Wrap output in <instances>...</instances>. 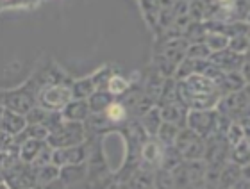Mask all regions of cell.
Returning <instances> with one entry per match:
<instances>
[{"instance_id": "obj_1", "label": "cell", "mask_w": 250, "mask_h": 189, "mask_svg": "<svg viewBox=\"0 0 250 189\" xmlns=\"http://www.w3.org/2000/svg\"><path fill=\"white\" fill-rule=\"evenodd\" d=\"M177 96L188 109H216L224 94L206 75H191L177 80Z\"/></svg>"}, {"instance_id": "obj_2", "label": "cell", "mask_w": 250, "mask_h": 189, "mask_svg": "<svg viewBox=\"0 0 250 189\" xmlns=\"http://www.w3.org/2000/svg\"><path fill=\"white\" fill-rule=\"evenodd\" d=\"M42 90V77L32 75L31 79L23 82V84H20L18 88L4 91V94H2V107L15 111L18 114L27 116L38 105V96H40Z\"/></svg>"}, {"instance_id": "obj_3", "label": "cell", "mask_w": 250, "mask_h": 189, "mask_svg": "<svg viewBox=\"0 0 250 189\" xmlns=\"http://www.w3.org/2000/svg\"><path fill=\"white\" fill-rule=\"evenodd\" d=\"M88 137V129L83 121H62L58 129H54L47 143L52 148H70L83 145Z\"/></svg>"}, {"instance_id": "obj_4", "label": "cell", "mask_w": 250, "mask_h": 189, "mask_svg": "<svg viewBox=\"0 0 250 189\" xmlns=\"http://www.w3.org/2000/svg\"><path fill=\"white\" fill-rule=\"evenodd\" d=\"M73 100L72 86L68 84H54L45 86L40 91L38 105H42L48 111H62Z\"/></svg>"}, {"instance_id": "obj_5", "label": "cell", "mask_w": 250, "mask_h": 189, "mask_svg": "<svg viewBox=\"0 0 250 189\" xmlns=\"http://www.w3.org/2000/svg\"><path fill=\"white\" fill-rule=\"evenodd\" d=\"M216 120H218V109H189L186 127L197 132L200 137L208 139L216 131Z\"/></svg>"}, {"instance_id": "obj_6", "label": "cell", "mask_w": 250, "mask_h": 189, "mask_svg": "<svg viewBox=\"0 0 250 189\" xmlns=\"http://www.w3.org/2000/svg\"><path fill=\"white\" fill-rule=\"evenodd\" d=\"M89 159V147L86 143L70 148H54L52 164L64 168V166H73V164H84Z\"/></svg>"}, {"instance_id": "obj_7", "label": "cell", "mask_w": 250, "mask_h": 189, "mask_svg": "<svg viewBox=\"0 0 250 189\" xmlns=\"http://www.w3.org/2000/svg\"><path fill=\"white\" fill-rule=\"evenodd\" d=\"M163 152H165V145L159 139L148 137L140 148V161L141 166L145 164V168H161Z\"/></svg>"}, {"instance_id": "obj_8", "label": "cell", "mask_w": 250, "mask_h": 189, "mask_svg": "<svg viewBox=\"0 0 250 189\" xmlns=\"http://www.w3.org/2000/svg\"><path fill=\"white\" fill-rule=\"evenodd\" d=\"M159 109H161V116L163 121H168V123H175L181 129L186 127V120H188V107L181 102L179 98L175 100H168V102H161Z\"/></svg>"}, {"instance_id": "obj_9", "label": "cell", "mask_w": 250, "mask_h": 189, "mask_svg": "<svg viewBox=\"0 0 250 189\" xmlns=\"http://www.w3.org/2000/svg\"><path fill=\"white\" fill-rule=\"evenodd\" d=\"M27 125H29L27 116L2 107V134H9V136L16 137L25 131Z\"/></svg>"}, {"instance_id": "obj_10", "label": "cell", "mask_w": 250, "mask_h": 189, "mask_svg": "<svg viewBox=\"0 0 250 189\" xmlns=\"http://www.w3.org/2000/svg\"><path fill=\"white\" fill-rule=\"evenodd\" d=\"M209 59L224 72H240L243 61H245V56L232 52L230 48H225L222 52H214Z\"/></svg>"}, {"instance_id": "obj_11", "label": "cell", "mask_w": 250, "mask_h": 189, "mask_svg": "<svg viewBox=\"0 0 250 189\" xmlns=\"http://www.w3.org/2000/svg\"><path fill=\"white\" fill-rule=\"evenodd\" d=\"M61 113H62V118L66 121H83V123H86L88 118L91 116L88 100H77V98H73Z\"/></svg>"}, {"instance_id": "obj_12", "label": "cell", "mask_w": 250, "mask_h": 189, "mask_svg": "<svg viewBox=\"0 0 250 189\" xmlns=\"http://www.w3.org/2000/svg\"><path fill=\"white\" fill-rule=\"evenodd\" d=\"M241 179H243V166H240V164H236V163H232V161H229V163L222 168V171H220L218 188L232 189Z\"/></svg>"}, {"instance_id": "obj_13", "label": "cell", "mask_w": 250, "mask_h": 189, "mask_svg": "<svg viewBox=\"0 0 250 189\" xmlns=\"http://www.w3.org/2000/svg\"><path fill=\"white\" fill-rule=\"evenodd\" d=\"M88 177H89L88 163L73 164V166H64V168H61V180L66 186H73V184L86 182V179H88Z\"/></svg>"}, {"instance_id": "obj_14", "label": "cell", "mask_w": 250, "mask_h": 189, "mask_svg": "<svg viewBox=\"0 0 250 189\" xmlns=\"http://www.w3.org/2000/svg\"><path fill=\"white\" fill-rule=\"evenodd\" d=\"M129 188L130 189H154L156 188V173H152V170L140 166L134 173L130 175Z\"/></svg>"}, {"instance_id": "obj_15", "label": "cell", "mask_w": 250, "mask_h": 189, "mask_svg": "<svg viewBox=\"0 0 250 189\" xmlns=\"http://www.w3.org/2000/svg\"><path fill=\"white\" fill-rule=\"evenodd\" d=\"M115 94H111L107 90H97L91 96L88 98V105L91 114H100V113H105V109L109 107L113 102H115Z\"/></svg>"}, {"instance_id": "obj_16", "label": "cell", "mask_w": 250, "mask_h": 189, "mask_svg": "<svg viewBox=\"0 0 250 189\" xmlns=\"http://www.w3.org/2000/svg\"><path fill=\"white\" fill-rule=\"evenodd\" d=\"M97 90H99V86H97V82H95V79L91 75L83 77V79H75L72 82L73 98L77 100H88Z\"/></svg>"}, {"instance_id": "obj_17", "label": "cell", "mask_w": 250, "mask_h": 189, "mask_svg": "<svg viewBox=\"0 0 250 189\" xmlns=\"http://www.w3.org/2000/svg\"><path fill=\"white\" fill-rule=\"evenodd\" d=\"M222 94H230V93H240L247 88V80L241 72H227L224 82L218 86Z\"/></svg>"}, {"instance_id": "obj_18", "label": "cell", "mask_w": 250, "mask_h": 189, "mask_svg": "<svg viewBox=\"0 0 250 189\" xmlns=\"http://www.w3.org/2000/svg\"><path fill=\"white\" fill-rule=\"evenodd\" d=\"M186 163L184 161L183 152L179 150L175 145H170V147H165V152H163V161H161V170H167V171H175L179 166H183Z\"/></svg>"}, {"instance_id": "obj_19", "label": "cell", "mask_w": 250, "mask_h": 189, "mask_svg": "<svg viewBox=\"0 0 250 189\" xmlns=\"http://www.w3.org/2000/svg\"><path fill=\"white\" fill-rule=\"evenodd\" d=\"M47 141H42V139H25V141L20 145V159L21 163L32 164L38 159L42 148L45 147Z\"/></svg>"}, {"instance_id": "obj_20", "label": "cell", "mask_w": 250, "mask_h": 189, "mask_svg": "<svg viewBox=\"0 0 250 189\" xmlns=\"http://www.w3.org/2000/svg\"><path fill=\"white\" fill-rule=\"evenodd\" d=\"M141 125L148 132V136L150 137H156L157 136V131H159V127L163 125V116H161V109H159V105H154L148 113L141 116Z\"/></svg>"}, {"instance_id": "obj_21", "label": "cell", "mask_w": 250, "mask_h": 189, "mask_svg": "<svg viewBox=\"0 0 250 189\" xmlns=\"http://www.w3.org/2000/svg\"><path fill=\"white\" fill-rule=\"evenodd\" d=\"M206 150H208V141H206L204 137L197 136L183 150L184 161H204V157H206Z\"/></svg>"}, {"instance_id": "obj_22", "label": "cell", "mask_w": 250, "mask_h": 189, "mask_svg": "<svg viewBox=\"0 0 250 189\" xmlns=\"http://www.w3.org/2000/svg\"><path fill=\"white\" fill-rule=\"evenodd\" d=\"M104 116L109 120L111 125H116V123H125V121L129 120V109L125 107L124 102H118V100H115L113 104L105 109Z\"/></svg>"}, {"instance_id": "obj_23", "label": "cell", "mask_w": 250, "mask_h": 189, "mask_svg": "<svg viewBox=\"0 0 250 189\" xmlns=\"http://www.w3.org/2000/svg\"><path fill=\"white\" fill-rule=\"evenodd\" d=\"M229 161L240 164V166L250 164V141L249 139H245V141H241L240 145H236V147L230 148Z\"/></svg>"}, {"instance_id": "obj_24", "label": "cell", "mask_w": 250, "mask_h": 189, "mask_svg": "<svg viewBox=\"0 0 250 189\" xmlns=\"http://www.w3.org/2000/svg\"><path fill=\"white\" fill-rule=\"evenodd\" d=\"M179 132H181V127L175 125V123H168V121H163V125L159 127V131H157V139L165 145V147H170L175 143L177 139Z\"/></svg>"}, {"instance_id": "obj_25", "label": "cell", "mask_w": 250, "mask_h": 189, "mask_svg": "<svg viewBox=\"0 0 250 189\" xmlns=\"http://www.w3.org/2000/svg\"><path fill=\"white\" fill-rule=\"evenodd\" d=\"M130 88H132V84H130L129 79H125L124 75H120V74H115L109 79L105 90L109 91L111 94H115V96H124V94L129 93Z\"/></svg>"}, {"instance_id": "obj_26", "label": "cell", "mask_w": 250, "mask_h": 189, "mask_svg": "<svg viewBox=\"0 0 250 189\" xmlns=\"http://www.w3.org/2000/svg\"><path fill=\"white\" fill-rule=\"evenodd\" d=\"M229 36H225L222 32H208L204 38V43L209 47L211 52H222L225 48H229Z\"/></svg>"}, {"instance_id": "obj_27", "label": "cell", "mask_w": 250, "mask_h": 189, "mask_svg": "<svg viewBox=\"0 0 250 189\" xmlns=\"http://www.w3.org/2000/svg\"><path fill=\"white\" fill-rule=\"evenodd\" d=\"M36 173H38V184H47V182L61 179V168L52 163L36 168Z\"/></svg>"}, {"instance_id": "obj_28", "label": "cell", "mask_w": 250, "mask_h": 189, "mask_svg": "<svg viewBox=\"0 0 250 189\" xmlns=\"http://www.w3.org/2000/svg\"><path fill=\"white\" fill-rule=\"evenodd\" d=\"M229 48L232 52L247 56L250 52V32H243V34H236L229 39Z\"/></svg>"}, {"instance_id": "obj_29", "label": "cell", "mask_w": 250, "mask_h": 189, "mask_svg": "<svg viewBox=\"0 0 250 189\" xmlns=\"http://www.w3.org/2000/svg\"><path fill=\"white\" fill-rule=\"evenodd\" d=\"M225 139H227V143L230 145V148L236 147V145H240L241 141H245L247 139L245 127L241 125L240 121H232L229 127V131H227V134H225Z\"/></svg>"}, {"instance_id": "obj_30", "label": "cell", "mask_w": 250, "mask_h": 189, "mask_svg": "<svg viewBox=\"0 0 250 189\" xmlns=\"http://www.w3.org/2000/svg\"><path fill=\"white\" fill-rule=\"evenodd\" d=\"M213 56V52L209 50V47L204 41H191L186 50V57L189 59H209Z\"/></svg>"}, {"instance_id": "obj_31", "label": "cell", "mask_w": 250, "mask_h": 189, "mask_svg": "<svg viewBox=\"0 0 250 189\" xmlns=\"http://www.w3.org/2000/svg\"><path fill=\"white\" fill-rule=\"evenodd\" d=\"M189 16L193 21H208V0H191Z\"/></svg>"}, {"instance_id": "obj_32", "label": "cell", "mask_w": 250, "mask_h": 189, "mask_svg": "<svg viewBox=\"0 0 250 189\" xmlns=\"http://www.w3.org/2000/svg\"><path fill=\"white\" fill-rule=\"evenodd\" d=\"M34 189H68V186L61 179H58L52 180V182H47V184H38Z\"/></svg>"}, {"instance_id": "obj_33", "label": "cell", "mask_w": 250, "mask_h": 189, "mask_svg": "<svg viewBox=\"0 0 250 189\" xmlns=\"http://www.w3.org/2000/svg\"><path fill=\"white\" fill-rule=\"evenodd\" d=\"M240 72L243 74V77H245L247 84H250V52L245 56V61H243V66H241Z\"/></svg>"}, {"instance_id": "obj_34", "label": "cell", "mask_w": 250, "mask_h": 189, "mask_svg": "<svg viewBox=\"0 0 250 189\" xmlns=\"http://www.w3.org/2000/svg\"><path fill=\"white\" fill-rule=\"evenodd\" d=\"M232 189H250V182H249V180H245V179H241Z\"/></svg>"}, {"instance_id": "obj_35", "label": "cell", "mask_w": 250, "mask_h": 189, "mask_svg": "<svg viewBox=\"0 0 250 189\" xmlns=\"http://www.w3.org/2000/svg\"><path fill=\"white\" fill-rule=\"evenodd\" d=\"M68 189H91V184H86V182H81V184L68 186Z\"/></svg>"}, {"instance_id": "obj_36", "label": "cell", "mask_w": 250, "mask_h": 189, "mask_svg": "<svg viewBox=\"0 0 250 189\" xmlns=\"http://www.w3.org/2000/svg\"><path fill=\"white\" fill-rule=\"evenodd\" d=\"M243 179L249 180V182H250V164L243 166Z\"/></svg>"}, {"instance_id": "obj_37", "label": "cell", "mask_w": 250, "mask_h": 189, "mask_svg": "<svg viewBox=\"0 0 250 189\" xmlns=\"http://www.w3.org/2000/svg\"><path fill=\"white\" fill-rule=\"evenodd\" d=\"M116 189H130V188H129V182H127V184H124V182H120V184L116 186Z\"/></svg>"}, {"instance_id": "obj_38", "label": "cell", "mask_w": 250, "mask_h": 189, "mask_svg": "<svg viewBox=\"0 0 250 189\" xmlns=\"http://www.w3.org/2000/svg\"><path fill=\"white\" fill-rule=\"evenodd\" d=\"M2 189H13L9 186V182H7V180H2Z\"/></svg>"}, {"instance_id": "obj_39", "label": "cell", "mask_w": 250, "mask_h": 189, "mask_svg": "<svg viewBox=\"0 0 250 189\" xmlns=\"http://www.w3.org/2000/svg\"><path fill=\"white\" fill-rule=\"evenodd\" d=\"M245 93H247V94H249V96H250V84H247V88H245Z\"/></svg>"}, {"instance_id": "obj_40", "label": "cell", "mask_w": 250, "mask_h": 189, "mask_svg": "<svg viewBox=\"0 0 250 189\" xmlns=\"http://www.w3.org/2000/svg\"><path fill=\"white\" fill-rule=\"evenodd\" d=\"M9 2H13V0H4V5H5V4H9Z\"/></svg>"}, {"instance_id": "obj_41", "label": "cell", "mask_w": 250, "mask_h": 189, "mask_svg": "<svg viewBox=\"0 0 250 189\" xmlns=\"http://www.w3.org/2000/svg\"><path fill=\"white\" fill-rule=\"evenodd\" d=\"M247 2H249V4H250V0H247Z\"/></svg>"}, {"instance_id": "obj_42", "label": "cell", "mask_w": 250, "mask_h": 189, "mask_svg": "<svg viewBox=\"0 0 250 189\" xmlns=\"http://www.w3.org/2000/svg\"><path fill=\"white\" fill-rule=\"evenodd\" d=\"M218 189H224V188H218Z\"/></svg>"}, {"instance_id": "obj_43", "label": "cell", "mask_w": 250, "mask_h": 189, "mask_svg": "<svg viewBox=\"0 0 250 189\" xmlns=\"http://www.w3.org/2000/svg\"><path fill=\"white\" fill-rule=\"evenodd\" d=\"M29 189H34V188H29Z\"/></svg>"}]
</instances>
